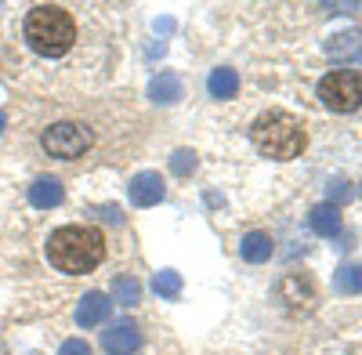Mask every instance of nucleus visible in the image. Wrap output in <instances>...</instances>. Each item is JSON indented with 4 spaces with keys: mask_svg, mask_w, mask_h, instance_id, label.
Segmentation results:
<instances>
[{
    "mask_svg": "<svg viewBox=\"0 0 362 355\" xmlns=\"http://www.w3.org/2000/svg\"><path fill=\"white\" fill-rule=\"evenodd\" d=\"M308 225H312V232L326 235V240H334V235L341 232V211H337L334 203H319V206H312Z\"/></svg>",
    "mask_w": 362,
    "mask_h": 355,
    "instance_id": "f8f14e48",
    "label": "nucleus"
},
{
    "mask_svg": "<svg viewBox=\"0 0 362 355\" xmlns=\"http://www.w3.org/2000/svg\"><path fill=\"white\" fill-rule=\"evenodd\" d=\"M138 293H141V286H138L134 279H116V283H112V298H116L119 305H127V308L138 305Z\"/></svg>",
    "mask_w": 362,
    "mask_h": 355,
    "instance_id": "a211bd4d",
    "label": "nucleus"
},
{
    "mask_svg": "<svg viewBox=\"0 0 362 355\" xmlns=\"http://www.w3.org/2000/svg\"><path fill=\"white\" fill-rule=\"evenodd\" d=\"M279 298H283L290 308H312V305H315V283H312L308 276L293 272V276H286V279L279 283Z\"/></svg>",
    "mask_w": 362,
    "mask_h": 355,
    "instance_id": "0eeeda50",
    "label": "nucleus"
},
{
    "mask_svg": "<svg viewBox=\"0 0 362 355\" xmlns=\"http://www.w3.org/2000/svg\"><path fill=\"white\" fill-rule=\"evenodd\" d=\"M105 257V240L90 225H66L51 232L47 240V261L66 276H87L95 272Z\"/></svg>",
    "mask_w": 362,
    "mask_h": 355,
    "instance_id": "f257e3e1",
    "label": "nucleus"
},
{
    "mask_svg": "<svg viewBox=\"0 0 362 355\" xmlns=\"http://www.w3.org/2000/svg\"><path fill=\"white\" fill-rule=\"evenodd\" d=\"M206 91L214 98H232L239 91V73L235 69H214L206 80Z\"/></svg>",
    "mask_w": 362,
    "mask_h": 355,
    "instance_id": "2eb2a0df",
    "label": "nucleus"
},
{
    "mask_svg": "<svg viewBox=\"0 0 362 355\" xmlns=\"http://www.w3.org/2000/svg\"><path fill=\"white\" fill-rule=\"evenodd\" d=\"M153 290L160 293V298H177L181 293V276L174 269H163V272L153 276Z\"/></svg>",
    "mask_w": 362,
    "mask_h": 355,
    "instance_id": "f3484780",
    "label": "nucleus"
},
{
    "mask_svg": "<svg viewBox=\"0 0 362 355\" xmlns=\"http://www.w3.org/2000/svg\"><path fill=\"white\" fill-rule=\"evenodd\" d=\"M90 145H95V131L87 124H76V120H62V124H51L44 131V149L54 156V160H76L83 156Z\"/></svg>",
    "mask_w": 362,
    "mask_h": 355,
    "instance_id": "39448f33",
    "label": "nucleus"
},
{
    "mask_svg": "<svg viewBox=\"0 0 362 355\" xmlns=\"http://www.w3.org/2000/svg\"><path fill=\"white\" fill-rule=\"evenodd\" d=\"M170 170H174V174H192V170H196V153H192V149H177V153L170 156Z\"/></svg>",
    "mask_w": 362,
    "mask_h": 355,
    "instance_id": "6ab92c4d",
    "label": "nucleus"
},
{
    "mask_svg": "<svg viewBox=\"0 0 362 355\" xmlns=\"http://www.w3.org/2000/svg\"><path fill=\"white\" fill-rule=\"evenodd\" d=\"M25 40L44 58H62L76 40V22L58 4H37L25 15Z\"/></svg>",
    "mask_w": 362,
    "mask_h": 355,
    "instance_id": "7ed1b4c3",
    "label": "nucleus"
},
{
    "mask_svg": "<svg viewBox=\"0 0 362 355\" xmlns=\"http://www.w3.org/2000/svg\"><path fill=\"white\" fill-rule=\"evenodd\" d=\"M127 196L134 206H156L163 196H167V185H163V178L156 170H141L131 178V185H127Z\"/></svg>",
    "mask_w": 362,
    "mask_h": 355,
    "instance_id": "423d86ee",
    "label": "nucleus"
},
{
    "mask_svg": "<svg viewBox=\"0 0 362 355\" xmlns=\"http://www.w3.org/2000/svg\"><path fill=\"white\" fill-rule=\"evenodd\" d=\"M4 127H8V116H4V112H0V134H4Z\"/></svg>",
    "mask_w": 362,
    "mask_h": 355,
    "instance_id": "412c9836",
    "label": "nucleus"
},
{
    "mask_svg": "<svg viewBox=\"0 0 362 355\" xmlns=\"http://www.w3.org/2000/svg\"><path fill=\"white\" fill-rule=\"evenodd\" d=\"M319 98L334 112H355L362 105V73L358 69H334L319 80Z\"/></svg>",
    "mask_w": 362,
    "mask_h": 355,
    "instance_id": "20e7f679",
    "label": "nucleus"
},
{
    "mask_svg": "<svg viewBox=\"0 0 362 355\" xmlns=\"http://www.w3.org/2000/svg\"><path fill=\"white\" fill-rule=\"evenodd\" d=\"M334 290L337 293H362V264H344V269H337Z\"/></svg>",
    "mask_w": 362,
    "mask_h": 355,
    "instance_id": "dca6fc26",
    "label": "nucleus"
},
{
    "mask_svg": "<svg viewBox=\"0 0 362 355\" xmlns=\"http://www.w3.org/2000/svg\"><path fill=\"white\" fill-rule=\"evenodd\" d=\"M148 98H153L156 105H174L181 98V76L177 73L153 76V83H148Z\"/></svg>",
    "mask_w": 362,
    "mask_h": 355,
    "instance_id": "ddd939ff",
    "label": "nucleus"
},
{
    "mask_svg": "<svg viewBox=\"0 0 362 355\" xmlns=\"http://www.w3.org/2000/svg\"><path fill=\"white\" fill-rule=\"evenodd\" d=\"M254 149L268 160H293L305 153V124L286 109H268L250 124Z\"/></svg>",
    "mask_w": 362,
    "mask_h": 355,
    "instance_id": "f03ea898",
    "label": "nucleus"
},
{
    "mask_svg": "<svg viewBox=\"0 0 362 355\" xmlns=\"http://www.w3.org/2000/svg\"><path fill=\"white\" fill-rule=\"evenodd\" d=\"M109 308H112L109 293L90 290V293H83V301L76 305V322H80V327H98V322L109 315Z\"/></svg>",
    "mask_w": 362,
    "mask_h": 355,
    "instance_id": "9d476101",
    "label": "nucleus"
},
{
    "mask_svg": "<svg viewBox=\"0 0 362 355\" xmlns=\"http://www.w3.org/2000/svg\"><path fill=\"white\" fill-rule=\"evenodd\" d=\"M66 199V189H62V182H58V178H37L33 185H29V203L33 206H58Z\"/></svg>",
    "mask_w": 362,
    "mask_h": 355,
    "instance_id": "9b49d317",
    "label": "nucleus"
},
{
    "mask_svg": "<svg viewBox=\"0 0 362 355\" xmlns=\"http://www.w3.org/2000/svg\"><path fill=\"white\" fill-rule=\"evenodd\" d=\"M326 54L334 62H362V33L358 29H344V33L326 40Z\"/></svg>",
    "mask_w": 362,
    "mask_h": 355,
    "instance_id": "1a4fd4ad",
    "label": "nucleus"
},
{
    "mask_svg": "<svg viewBox=\"0 0 362 355\" xmlns=\"http://www.w3.org/2000/svg\"><path fill=\"white\" fill-rule=\"evenodd\" d=\"M58 355H90V344L80 341V337H73V341L62 344V351H58Z\"/></svg>",
    "mask_w": 362,
    "mask_h": 355,
    "instance_id": "aec40b11",
    "label": "nucleus"
},
{
    "mask_svg": "<svg viewBox=\"0 0 362 355\" xmlns=\"http://www.w3.org/2000/svg\"><path fill=\"white\" fill-rule=\"evenodd\" d=\"M239 254H243L250 264H261V261L272 257V240L264 232H250V235H243V243H239Z\"/></svg>",
    "mask_w": 362,
    "mask_h": 355,
    "instance_id": "4468645a",
    "label": "nucleus"
},
{
    "mask_svg": "<svg viewBox=\"0 0 362 355\" xmlns=\"http://www.w3.org/2000/svg\"><path fill=\"white\" fill-rule=\"evenodd\" d=\"M102 348L109 355H134L141 348V334H138V327H131V322H116L112 330L102 334Z\"/></svg>",
    "mask_w": 362,
    "mask_h": 355,
    "instance_id": "6e6552de",
    "label": "nucleus"
}]
</instances>
